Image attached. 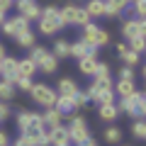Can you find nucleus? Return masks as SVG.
<instances>
[{"instance_id":"nucleus-34","label":"nucleus","mask_w":146,"mask_h":146,"mask_svg":"<svg viewBox=\"0 0 146 146\" xmlns=\"http://www.w3.org/2000/svg\"><path fill=\"white\" fill-rule=\"evenodd\" d=\"M32 144L34 146H51V141H49V129H44L42 134L32 136Z\"/></svg>"},{"instance_id":"nucleus-17","label":"nucleus","mask_w":146,"mask_h":146,"mask_svg":"<svg viewBox=\"0 0 146 146\" xmlns=\"http://www.w3.org/2000/svg\"><path fill=\"white\" fill-rule=\"evenodd\" d=\"M90 54H98V49L90 46V44H85L83 39H78V42L71 44V56L73 58H83V56H90Z\"/></svg>"},{"instance_id":"nucleus-44","label":"nucleus","mask_w":146,"mask_h":146,"mask_svg":"<svg viewBox=\"0 0 146 146\" xmlns=\"http://www.w3.org/2000/svg\"><path fill=\"white\" fill-rule=\"evenodd\" d=\"M78 146H98V144H95V139H93V136H90L88 141H83V144H78Z\"/></svg>"},{"instance_id":"nucleus-19","label":"nucleus","mask_w":146,"mask_h":146,"mask_svg":"<svg viewBox=\"0 0 146 146\" xmlns=\"http://www.w3.org/2000/svg\"><path fill=\"white\" fill-rule=\"evenodd\" d=\"M49 141H51V146H58V144H71L66 124H61V127H54V129H49Z\"/></svg>"},{"instance_id":"nucleus-28","label":"nucleus","mask_w":146,"mask_h":146,"mask_svg":"<svg viewBox=\"0 0 146 146\" xmlns=\"http://www.w3.org/2000/svg\"><path fill=\"white\" fill-rule=\"evenodd\" d=\"M93 100H95L98 105H110V102H115V88H107V90H102V93H98Z\"/></svg>"},{"instance_id":"nucleus-47","label":"nucleus","mask_w":146,"mask_h":146,"mask_svg":"<svg viewBox=\"0 0 146 146\" xmlns=\"http://www.w3.org/2000/svg\"><path fill=\"white\" fill-rule=\"evenodd\" d=\"M129 3H131V5H134V3H146V0H129Z\"/></svg>"},{"instance_id":"nucleus-12","label":"nucleus","mask_w":146,"mask_h":146,"mask_svg":"<svg viewBox=\"0 0 146 146\" xmlns=\"http://www.w3.org/2000/svg\"><path fill=\"white\" fill-rule=\"evenodd\" d=\"M80 93L78 83L73 78H61L58 80V88H56V95H63V98H76V95Z\"/></svg>"},{"instance_id":"nucleus-33","label":"nucleus","mask_w":146,"mask_h":146,"mask_svg":"<svg viewBox=\"0 0 146 146\" xmlns=\"http://www.w3.org/2000/svg\"><path fill=\"white\" fill-rule=\"evenodd\" d=\"M46 51H49V49H44L42 44H34V46L29 49V56H27V58L36 63V61H39V58H42V56H44V54H46Z\"/></svg>"},{"instance_id":"nucleus-23","label":"nucleus","mask_w":146,"mask_h":146,"mask_svg":"<svg viewBox=\"0 0 146 146\" xmlns=\"http://www.w3.org/2000/svg\"><path fill=\"white\" fill-rule=\"evenodd\" d=\"M15 42H17V46H22V49H32L36 44V34L32 29H25V32H20V34L15 36Z\"/></svg>"},{"instance_id":"nucleus-36","label":"nucleus","mask_w":146,"mask_h":146,"mask_svg":"<svg viewBox=\"0 0 146 146\" xmlns=\"http://www.w3.org/2000/svg\"><path fill=\"white\" fill-rule=\"evenodd\" d=\"M32 85H34V80H32V78H15V88L17 90H27V93H29Z\"/></svg>"},{"instance_id":"nucleus-13","label":"nucleus","mask_w":146,"mask_h":146,"mask_svg":"<svg viewBox=\"0 0 146 146\" xmlns=\"http://www.w3.org/2000/svg\"><path fill=\"white\" fill-rule=\"evenodd\" d=\"M58 68V58L54 56L51 51H46L39 61H36V71H42V73H56Z\"/></svg>"},{"instance_id":"nucleus-46","label":"nucleus","mask_w":146,"mask_h":146,"mask_svg":"<svg viewBox=\"0 0 146 146\" xmlns=\"http://www.w3.org/2000/svg\"><path fill=\"white\" fill-rule=\"evenodd\" d=\"M5 20H7V17H5V12H0V25H3Z\"/></svg>"},{"instance_id":"nucleus-29","label":"nucleus","mask_w":146,"mask_h":146,"mask_svg":"<svg viewBox=\"0 0 146 146\" xmlns=\"http://www.w3.org/2000/svg\"><path fill=\"white\" fill-rule=\"evenodd\" d=\"M127 49L141 56V54H144V49H146V42H144V36H134V39H129V42H127Z\"/></svg>"},{"instance_id":"nucleus-11","label":"nucleus","mask_w":146,"mask_h":146,"mask_svg":"<svg viewBox=\"0 0 146 146\" xmlns=\"http://www.w3.org/2000/svg\"><path fill=\"white\" fill-rule=\"evenodd\" d=\"M0 78H7V80L17 78V58L15 56H5L0 61Z\"/></svg>"},{"instance_id":"nucleus-24","label":"nucleus","mask_w":146,"mask_h":146,"mask_svg":"<svg viewBox=\"0 0 146 146\" xmlns=\"http://www.w3.org/2000/svg\"><path fill=\"white\" fill-rule=\"evenodd\" d=\"M51 54L58 58V61H61V58H68V56H71V42H68V39H56Z\"/></svg>"},{"instance_id":"nucleus-25","label":"nucleus","mask_w":146,"mask_h":146,"mask_svg":"<svg viewBox=\"0 0 146 146\" xmlns=\"http://www.w3.org/2000/svg\"><path fill=\"white\" fill-rule=\"evenodd\" d=\"M85 12L90 15V20H95V17H105V0H88Z\"/></svg>"},{"instance_id":"nucleus-4","label":"nucleus","mask_w":146,"mask_h":146,"mask_svg":"<svg viewBox=\"0 0 146 146\" xmlns=\"http://www.w3.org/2000/svg\"><path fill=\"white\" fill-rule=\"evenodd\" d=\"M68 119V124H66V129H68V139H71V144H83V141H88L90 139V129H88V122L83 119L80 115H73V117H66Z\"/></svg>"},{"instance_id":"nucleus-14","label":"nucleus","mask_w":146,"mask_h":146,"mask_svg":"<svg viewBox=\"0 0 146 146\" xmlns=\"http://www.w3.org/2000/svg\"><path fill=\"white\" fill-rule=\"evenodd\" d=\"M42 119H44V124H46V129H54V127H61L63 122H66V117H63L56 107H49L42 115Z\"/></svg>"},{"instance_id":"nucleus-43","label":"nucleus","mask_w":146,"mask_h":146,"mask_svg":"<svg viewBox=\"0 0 146 146\" xmlns=\"http://www.w3.org/2000/svg\"><path fill=\"white\" fill-rule=\"evenodd\" d=\"M127 51V42L124 44H117V54H119V56H122V54H124Z\"/></svg>"},{"instance_id":"nucleus-26","label":"nucleus","mask_w":146,"mask_h":146,"mask_svg":"<svg viewBox=\"0 0 146 146\" xmlns=\"http://www.w3.org/2000/svg\"><path fill=\"white\" fill-rule=\"evenodd\" d=\"M98 112H100V119H102V122H115V119H117V115H119L115 102H110V105H100Z\"/></svg>"},{"instance_id":"nucleus-35","label":"nucleus","mask_w":146,"mask_h":146,"mask_svg":"<svg viewBox=\"0 0 146 146\" xmlns=\"http://www.w3.org/2000/svg\"><path fill=\"white\" fill-rule=\"evenodd\" d=\"M107 76H112L110 66H107V63H100V61H98V66H95V73H93V78H107Z\"/></svg>"},{"instance_id":"nucleus-40","label":"nucleus","mask_w":146,"mask_h":146,"mask_svg":"<svg viewBox=\"0 0 146 146\" xmlns=\"http://www.w3.org/2000/svg\"><path fill=\"white\" fill-rule=\"evenodd\" d=\"M15 146H34V144H32V139H29V136H17V139H15Z\"/></svg>"},{"instance_id":"nucleus-32","label":"nucleus","mask_w":146,"mask_h":146,"mask_svg":"<svg viewBox=\"0 0 146 146\" xmlns=\"http://www.w3.org/2000/svg\"><path fill=\"white\" fill-rule=\"evenodd\" d=\"M119 139H122V131L117 127H107L105 129V141L107 144H119Z\"/></svg>"},{"instance_id":"nucleus-9","label":"nucleus","mask_w":146,"mask_h":146,"mask_svg":"<svg viewBox=\"0 0 146 146\" xmlns=\"http://www.w3.org/2000/svg\"><path fill=\"white\" fill-rule=\"evenodd\" d=\"M15 5L20 10V17H25L27 22L39 20V15H42V7L36 5V0H15Z\"/></svg>"},{"instance_id":"nucleus-41","label":"nucleus","mask_w":146,"mask_h":146,"mask_svg":"<svg viewBox=\"0 0 146 146\" xmlns=\"http://www.w3.org/2000/svg\"><path fill=\"white\" fill-rule=\"evenodd\" d=\"M10 7H15V0H0V12H7Z\"/></svg>"},{"instance_id":"nucleus-42","label":"nucleus","mask_w":146,"mask_h":146,"mask_svg":"<svg viewBox=\"0 0 146 146\" xmlns=\"http://www.w3.org/2000/svg\"><path fill=\"white\" fill-rule=\"evenodd\" d=\"M7 144H10V136L5 131H0V146H7Z\"/></svg>"},{"instance_id":"nucleus-21","label":"nucleus","mask_w":146,"mask_h":146,"mask_svg":"<svg viewBox=\"0 0 146 146\" xmlns=\"http://www.w3.org/2000/svg\"><path fill=\"white\" fill-rule=\"evenodd\" d=\"M95 66H98V54H90V56L78 58V68H80L83 76H93V73H95Z\"/></svg>"},{"instance_id":"nucleus-39","label":"nucleus","mask_w":146,"mask_h":146,"mask_svg":"<svg viewBox=\"0 0 146 146\" xmlns=\"http://www.w3.org/2000/svg\"><path fill=\"white\" fill-rule=\"evenodd\" d=\"M7 117H10V107H7V102H0V122H5Z\"/></svg>"},{"instance_id":"nucleus-6","label":"nucleus","mask_w":146,"mask_h":146,"mask_svg":"<svg viewBox=\"0 0 146 146\" xmlns=\"http://www.w3.org/2000/svg\"><path fill=\"white\" fill-rule=\"evenodd\" d=\"M29 95H32V100H34L36 105H42V107H54L56 105V90H51L46 83H34L32 85V90H29Z\"/></svg>"},{"instance_id":"nucleus-2","label":"nucleus","mask_w":146,"mask_h":146,"mask_svg":"<svg viewBox=\"0 0 146 146\" xmlns=\"http://www.w3.org/2000/svg\"><path fill=\"white\" fill-rule=\"evenodd\" d=\"M115 105H117V112H124V115L134 117V119H144V115H146V95L141 90H136L131 98H124Z\"/></svg>"},{"instance_id":"nucleus-37","label":"nucleus","mask_w":146,"mask_h":146,"mask_svg":"<svg viewBox=\"0 0 146 146\" xmlns=\"http://www.w3.org/2000/svg\"><path fill=\"white\" fill-rule=\"evenodd\" d=\"M129 10H134L136 17L144 20V15H146V3H134V5H129Z\"/></svg>"},{"instance_id":"nucleus-10","label":"nucleus","mask_w":146,"mask_h":146,"mask_svg":"<svg viewBox=\"0 0 146 146\" xmlns=\"http://www.w3.org/2000/svg\"><path fill=\"white\" fill-rule=\"evenodd\" d=\"M129 0H105V17H119L124 10H129Z\"/></svg>"},{"instance_id":"nucleus-27","label":"nucleus","mask_w":146,"mask_h":146,"mask_svg":"<svg viewBox=\"0 0 146 146\" xmlns=\"http://www.w3.org/2000/svg\"><path fill=\"white\" fill-rule=\"evenodd\" d=\"M88 22H93V20H90V15L85 12V7L76 5V15H73V25H78V27H85Z\"/></svg>"},{"instance_id":"nucleus-45","label":"nucleus","mask_w":146,"mask_h":146,"mask_svg":"<svg viewBox=\"0 0 146 146\" xmlns=\"http://www.w3.org/2000/svg\"><path fill=\"white\" fill-rule=\"evenodd\" d=\"M5 56H7V54H5V49H3V44H0V61H3Z\"/></svg>"},{"instance_id":"nucleus-15","label":"nucleus","mask_w":146,"mask_h":146,"mask_svg":"<svg viewBox=\"0 0 146 146\" xmlns=\"http://www.w3.org/2000/svg\"><path fill=\"white\" fill-rule=\"evenodd\" d=\"M54 107H56L63 117H73V112L78 110L76 107V98H63V95L56 98V105H54Z\"/></svg>"},{"instance_id":"nucleus-5","label":"nucleus","mask_w":146,"mask_h":146,"mask_svg":"<svg viewBox=\"0 0 146 146\" xmlns=\"http://www.w3.org/2000/svg\"><path fill=\"white\" fill-rule=\"evenodd\" d=\"M85 44H90V46H95V49H100V46H107L110 44V32L107 29H102V27H98V25H93V22H88V25L83 27V36H80Z\"/></svg>"},{"instance_id":"nucleus-31","label":"nucleus","mask_w":146,"mask_h":146,"mask_svg":"<svg viewBox=\"0 0 146 146\" xmlns=\"http://www.w3.org/2000/svg\"><path fill=\"white\" fill-rule=\"evenodd\" d=\"M131 134H134L136 141H144L146 139V122L144 119H136L134 124H131Z\"/></svg>"},{"instance_id":"nucleus-8","label":"nucleus","mask_w":146,"mask_h":146,"mask_svg":"<svg viewBox=\"0 0 146 146\" xmlns=\"http://www.w3.org/2000/svg\"><path fill=\"white\" fill-rule=\"evenodd\" d=\"M0 27H3V34H5V36H12V39H15V36L20 34V32L29 29V22H27L25 17H20V15H17V17H10V20H5Z\"/></svg>"},{"instance_id":"nucleus-1","label":"nucleus","mask_w":146,"mask_h":146,"mask_svg":"<svg viewBox=\"0 0 146 146\" xmlns=\"http://www.w3.org/2000/svg\"><path fill=\"white\" fill-rule=\"evenodd\" d=\"M36 25H39V34H44V36H54L58 29H63L61 17H58V7L56 5L42 7V15H39Z\"/></svg>"},{"instance_id":"nucleus-20","label":"nucleus","mask_w":146,"mask_h":146,"mask_svg":"<svg viewBox=\"0 0 146 146\" xmlns=\"http://www.w3.org/2000/svg\"><path fill=\"white\" fill-rule=\"evenodd\" d=\"M36 63L29 58H17V78H34Z\"/></svg>"},{"instance_id":"nucleus-38","label":"nucleus","mask_w":146,"mask_h":146,"mask_svg":"<svg viewBox=\"0 0 146 146\" xmlns=\"http://www.w3.org/2000/svg\"><path fill=\"white\" fill-rule=\"evenodd\" d=\"M119 80H134V68L124 66V68L119 71Z\"/></svg>"},{"instance_id":"nucleus-7","label":"nucleus","mask_w":146,"mask_h":146,"mask_svg":"<svg viewBox=\"0 0 146 146\" xmlns=\"http://www.w3.org/2000/svg\"><path fill=\"white\" fill-rule=\"evenodd\" d=\"M144 32H146V25L139 17H129V20L122 22V36H124V42H129L134 36H144Z\"/></svg>"},{"instance_id":"nucleus-22","label":"nucleus","mask_w":146,"mask_h":146,"mask_svg":"<svg viewBox=\"0 0 146 146\" xmlns=\"http://www.w3.org/2000/svg\"><path fill=\"white\" fill-rule=\"evenodd\" d=\"M15 80H7V78H0V102H10L15 98Z\"/></svg>"},{"instance_id":"nucleus-48","label":"nucleus","mask_w":146,"mask_h":146,"mask_svg":"<svg viewBox=\"0 0 146 146\" xmlns=\"http://www.w3.org/2000/svg\"><path fill=\"white\" fill-rule=\"evenodd\" d=\"M58 146H71V144H58Z\"/></svg>"},{"instance_id":"nucleus-16","label":"nucleus","mask_w":146,"mask_h":146,"mask_svg":"<svg viewBox=\"0 0 146 146\" xmlns=\"http://www.w3.org/2000/svg\"><path fill=\"white\" fill-rule=\"evenodd\" d=\"M107 88H112V76H107V78H93V83H90V88L85 90V95L93 100L98 93H102V90H107Z\"/></svg>"},{"instance_id":"nucleus-18","label":"nucleus","mask_w":146,"mask_h":146,"mask_svg":"<svg viewBox=\"0 0 146 146\" xmlns=\"http://www.w3.org/2000/svg\"><path fill=\"white\" fill-rule=\"evenodd\" d=\"M112 88H115V95H119V100L131 98V95L136 93V83H134V80H117Z\"/></svg>"},{"instance_id":"nucleus-30","label":"nucleus","mask_w":146,"mask_h":146,"mask_svg":"<svg viewBox=\"0 0 146 146\" xmlns=\"http://www.w3.org/2000/svg\"><path fill=\"white\" fill-rule=\"evenodd\" d=\"M119 58H122V63L129 66V68H134V66H139V63H141V56H139V54H134V51H129V49H127Z\"/></svg>"},{"instance_id":"nucleus-3","label":"nucleus","mask_w":146,"mask_h":146,"mask_svg":"<svg viewBox=\"0 0 146 146\" xmlns=\"http://www.w3.org/2000/svg\"><path fill=\"white\" fill-rule=\"evenodd\" d=\"M17 127H20L22 136H29V139L36 136V134H42L46 129V124H44L39 112H20L17 115Z\"/></svg>"}]
</instances>
